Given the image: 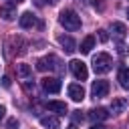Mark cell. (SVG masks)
<instances>
[{
  "label": "cell",
  "instance_id": "obj_1",
  "mask_svg": "<svg viewBox=\"0 0 129 129\" xmlns=\"http://www.w3.org/2000/svg\"><path fill=\"white\" fill-rule=\"evenodd\" d=\"M58 22H60V26H64L67 30H79V28H81V16H79L75 10H71V8H67V10H62V12L58 14Z\"/></svg>",
  "mask_w": 129,
  "mask_h": 129
},
{
  "label": "cell",
  "instance_id": "obj_2",
  "mask_svg": "<svg viewBox=\"0 0 129 129\" xmlns=\"http://www.w3.org/2000/svg\"><path fill=\"white\" fill-rule=\"evenodd\" d=\"M111 67H113V60H111V56L107 52H99V54L93 56V69H95V73L103 75V73L111 71Z\"/></svg>",
  "mask_w": 129,
  "mask_h": 129
},
{
  "label": "cell",
  "instance_id": "obj_3",
  "mask_svg": "<svg viewBox=\"0 0 129 129\" xmlns=\"http://www.w3.org/2000/svg\"><path fill=\"white\" fill-rule=\"evenodd\" d=\"M69 67H71V73L75 75V79H79V81H87V77H89V69H87V64H85L83 60L73 58Z\"/></svg>",
  "mask_w": 129,
  "mask_h": 129
},
{
  "label": "cell",
  "instance_id": "obj_4",
  "mask_svg": "<svg viewBox=\"0 0 129 129\" xmlns=\"http://www.w3.org/2000/svg\"><path fill=\"white\" fill-rule=\"evenodd\" d=\"M91 93H93V97L95 99H103V97H107V93H109V83L107 81H95L93 83V87H91Z\"/></svg>",
  "mask_w": 129,
  "mask_h": 129
},
{
  "label": "cell",
  "instance_id": "obj_5",
  "mask_svg": "<svg viewBox=\"0 0 129 129\" xmlns=\"http://www.w3.org/2000/svg\"><path fill=\"white\" fill-rule=\"evenodd\" d=\"M60 87H62L60 81L54 79V77H46V79H42V89H44L46 93H58Z\"/></svg>",
  "mask_w": 129,
  "mask_h": 129
},
{
  "label": "cell",
  "instance_id": "obj_6",
  "mask_svg": "<svg viewBox=\"0 0 129 129\" xmlns=\"http://www.w3.org/2000/svg\"><path fill=\"white\" fill-rule=\"evenodd\" d=\"M69 97L75 101V103H81L85 99V89L81 85H69Z\"/></svg>",
  "mask_w": 129,
  "mask_h": 129
},
{
  "label": "cell",
  "instance_id": "obj_7",
  "mask_svg": "<svg viewBox=\"0 0 129 129\" xmlns=\"http://www.w3.org/2000/svg\"><path fill=\"white\" fill-rule=\"evenodd\" d=\"M52 62H56V56H52V54H48V56H42V58H38L36 60V69L38 71H46V69H56Z\"/></svg>",
  "mask_w": 129,
  "mask_h": 129
},
{
  "label": "cell",
  "instance_id": "obj_8",
  "mask_svg": "<svg viewBox=\"0 0 129 129\" xmlns=\"http://www.w3.org/2000/svg\"><path fill=\"white\" fill-rule=\"evenodd\" d=\"M18 22H20L22 28H32V26L36 24V16H34L32 12H24V14H20Z\"/></svg>",
  "mask_w": 129,
  "mask_h": 129
},
{
  "label": "cell",
  "instance_id": "obj_9",
  "mask_svg": "<svg viewBox=\"0 0 129 129\" xmlns=\"http://www.w3.org/2000/svg\"><path fill=\"white\" fill-rule=\"evenodd\" d=\"M40 125H42L44 129H60V121H58V117H50V115L40 117Z\"/></svg>",
  "mask_w": 129,
  "mask_h": 129
},
{
  "label": "cell",
  "instance_id": "obj_10",
  "mask_svg": "<svg viewBox=\"0 0 129 129\" xmlns=\"http://www.w3.org/2000/svg\"><path fill=\"white\" fill-rule=\"evenodd\" d=\"M46 109L48 111H54V113H60V115H64L69 109H67V103H62V101H48L46 103Z\"/></svg>",
  "mask_w": 129,
  "mask_h": 129
},
{
  "label": "cell",
  "instance_id": "obj_11",
  "mask_svg": "<svg viewBox=\"0 0 129 129\" xmlns=\"http://www.w3.org/2000/svg\"><path fill=\"white\" fill-rule=\"evenodd\" d=\"M0 16H2L4 20H14V16H16L14 4H4V6L0 8Z\"/></svg>",
  "mask_w": 129,
  "mask_h": 129
},
{
  "label": "cell",
  "instance_id": "obj_12",
  "mask_svg": "<svg viewBox=\"0 0 129 129\" xmlns=\"http://www.w3.org/2000/svg\"><path fill=\"white\" fill-rule=\"evenodd\" d=\"M58 42H60V46H62L67 52H73V50H77V44H75V40H73L71 36H64V34H60V36H58Z\"/></svg>",
  "mask_w": 129,
  "mask_h": 129
},
{
  "label": "cell",
  "instance_id": "obj_13",
  "mask_svg": "<svg viewBox=\"0 0 129 129\" xmlns=\"http://www.w3.org/2000/svg\"><path fill=\"white\" fill-rule=\"evenodd\" d=\"M89 117H91L93 121H105V119L109 117V113H107L105 107H97V109H93V111L89 113Z\"/></svg>",
  "mask_w": 129,
  "mask_h": 129
},
{
  "label": "cell",
  "instance_id": "obj_14",
  "mask_svg": "<svg viewBox=\"0 0 129 129\" xmlns=\"http://www.w3.org/2000/svg\"><path fill=\"white\" fill-rule=\"evenodd\" d=\"M125 109H127V99H121L119 97V99H113L111 101V111L113 113H123Z\"/></svg>",
  "mask_w": 129,
  "mask_h": 129
},
{
  "label": "cell",
  "instance_id": "obj_15",
  "mask_svg": "<svg viewBox=\"0 0 129 129\" xmlns=\"http://www.w3.org/2000/svg\"><path fill=\"white\" fill-rule=\"evenodd\" d=\"M117 81H119V85H121L123 89H129V67H123V69L119 71Z\"/></svg>",
  "mask_w": 129,
  "mask_h": 129
},
{
  "label": "cell",
  "instance_id": "obj_16",
  "mask_svg": "<svg viewBox=\"0 0 129 129\" xmlns=\"http://www.w3.org/2000/svg\"><path fill=\"white\" fill-rule=\"evenodd\" d=\"M95 48V36H87V38H83V42H81V52H91Z\"/></svg>",
  "mask_w": 129,
  "mask_h": 129
},
{
  "label": "cell",
  "instance_id": "obj_17",
  "mask_svg": "<svg viewBox=\"0 0 129 129\" xmlns=\"http://www.w3.org/2000/svg\"><path fill=\"white\" fill-rule=\"evenodd\" d=\"M113 32H115L119 38H123V36H125V24H121V22H115V24H113Z\"/></svg>",
  "mask_w": 129,
  "mask_h": 129
},
{
  "label": "cell",
  "instance_id": "obj_18",
  "mask_svg": "<svg viewBox=\"0 0 129 129\" xmlns=\"http://www.w3.org/2000/svg\"><path fill=\"white\" fill-rule=\"evenodd\" d=\"M18 75H20V77H28V75H30V67L24 64V62L18 64Z\"/></svg>",
  "mask_w": 129,
  "mask_h": 129
},
{
  "label": "cell",
  "instance_id": "obj_19",
  "mask_svg": "<svg viewBox=\"0 0 129 129\" xmlns=\"http://www.w3.org/2000/svg\"><path fill=\"white\" fill-rule=\"evenodd\" d=\"M8 129H18V121L16 119H8Z\"/></svg>",
  "mask_w": 129,
  "mask_h": 129
},
{
  "label": "cell",
  "instance_id": "obj_20",
  "mask_svg": "<svg viewBox=\"0 0 129 129\" xmlns=\"http://www.w3.org/2000/svg\"><path fill=\"white\" fill-rule=\"evenodd\" d=\"M99 38H101L103 42H107V38H109V34H107V30H99Z\"/></svg>",
  "mask_w": 129,
  "mask_h": 129
},
{
  "label": "cell",
  "instance_id": "obj_21",
  "mask_svg": "<svg viewBox=\"0 0 129 129\" xmlns=\"http://www.w3.org/2000/svg\"><path fill=\"white\" fill-rule=\"evenodd\" d=\"M73 119H75V121H83V115H81V111H75Z\"/></svg>",
  "mask_w": 129,
  "mask_h": 129
},
{
  "label": "cell",
  "instance_id": "obj_22",
  "mask_svg": "<svg viewBox=\"0 0 129 129\" xmlns=\"http://www.w3.org/2000/svg\"><path fill=\"white\" fill-rule=\"evenodd\" d=\"M2 85L4 87H10V77H2Z\"/></svg>",
  "mask_w": 129,
  "mask_h": 129
},
{
  "label": "cell",
  "instance_id": "obj_23",
  "mask_svg": "<svg viewBox=\"0 0 129 129\" xmlns=\"http://www.w3.org/2000/svg\"><path fill=\"white\" fill-rule=\"evenodd\" d=\"M4 113H6V109H4V105H0V119H4Z\"/></svg>",
  "mask_w": 129,
  "mask_h": 129
},
{
  "label": "cell",
  "instance_id": "obj_24",
  "mask_svg": "<svg viewBox=\"0 0 129 129\" xmlns=\"http://www.w3.org/2000/svg\"><path fill=\"white\" fill-rule=\"evenodd\" d=\"M89 129H105V127H103V125H91Z\"/></svg>",
  "mask_w": 129,
  "mask_h": 129
},
{
  "label": "cell",
  "instance_id": "obj_25",
  "mask_svg": "<svg viewBox=\"0 0 129 129\" xmlns=\"http://www.w3.org/2000/svg\"><path fill=\"white\" fill-rule=\"evenodd\" d=\"M67 129H77V127H75V125H71V127H67Z\"/></svg>",
  "mask_w": 129,
  "mask_h": 129
},
{
  "label": "cell",
  "instance_id": "obj_26",
  "mask_svg": "<svg viewBox=\"0 0 129 129\" xmlns=\"http://www.w3.org/2000/svg\"><path fill=\"white\" fill-rule=\"evenodd\" d=\"M127 18H129V8H127Z\"/></svg>",
  "mask_w": 129,
  "mask_h": 129
},
{
  "label": "cell",
  "instance_id": "obj_27",
  "mask_svg": "<svg viewBox=\"0 0 129 129\" xmlns=\"http://www.w3.org/2000/svg\"><path fill=\"white\" fill-rule=\"evenodd\" d=\"M16 2H22V0H16Z\"/></svg>",
  "mask_w": 129,
  "mask_h": 129
}]
</instances>
